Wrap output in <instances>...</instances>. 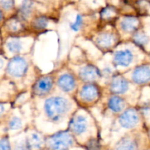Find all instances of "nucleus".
I'll list each match as a JSON object with an SVG mask.
<instances>
[{
  "label": "nucleus",
  "instance_id": "3",
  "mask_svg": "<svg viewBox=\"0 0 150 150\" xmlns=\"http://www.w3.org/2000/svg\"><path fill=\"white\" fill-rule=\"evenodd\" d=\"M28 64L23 57H16L12 59L7 64V70L9 75L16 78H20L26 73Z\"/></svg>",
  "mask_w": 150,
  "mask_h": 150
},
{
  "label": "nucleus",
  "instance_id": "29",
  "mask_svg": "<svg viewBox=\"0 0 150 150\" xmlns=\"http://www.w3.org/2000/svg\"><path fill=\"white\" fill-rule=\"evenodd\" d=\"M114 14V10H113V9L110 8L104 9V10H103L102 13H101V15H102V16L104 18H110L111 17V16H113Z\"/></svg>",
  "mask_w": 150,
  "mask_h": 150
},
{
  "label": "nucleus",
  "instance_id": "25",
  "mask_svg": "<svg viewBox=\"0 0 150 150\" xmlns=\"http://www.w3.org/2000/svg\"><path fill=\"white\" fill-rule=\"evenodd\" d=\"M86 146L88 150H100L101 149L99 142L95 139H91L88 140L86 144Z\"/></svg>",
  "mask_w": 150,
  "mask_h": 150
},
{
  "label": "nucleus",
  "instance_id": "13",
  "mask_svg": "<svg viewBox=\"0 0 150 150\" xmlns=\"http://www.w3.org/2000/svg\"><path fill=\"white\" fill-rule=\"evenodd\" d=\"M121 29L124 32H133L137 30L139 26V21L134 16H126L121 20Z\"/></svg>",
  "mask_w": 150,
  "mask_h": 150
},
{
  "label": "nucleus",
  "instance_id": "32",
  "mask_svg": "<svg viewBox=\"0 0 150 150\" xmlns=\"http://www.w3.org/2000/svg\"><path fill=\"white\" fill-rule=\"evenodd\" d=\"M2 13H1V10H0V21L1 20V19H2Z\"/></svg>",
  "mask_w": 150,
  "mask_h": 150
},
{
  "label": "nucleus",
  "instance_id": "5",
  "mask_svg": "<svg viewBox=\"0 0 150 150\" xmlns=\"http://www.w3.org/2000/svg\"><path fill=\"white\" fill-rule=\"evenodd\" d=\"M52 86L53 78L51 76H44L35 82L33 86V92L38 96H44L51 91Z\"/></svg>",
  "mask_w": 150,
  "mask_h": 150
},
{
  "label": "nucleus",
  "instance_id": "8",
  "mask_svg": "<svg viewBox=\"0 0 150 150\" xmlns=\"http://www.w3.org/2000/svg\"><path fill=\"white\" fill-rule=\"evenodd\" d=\"M88 128L87 119L82 115H77L74 117L70 122V129L73 133L81 135L85 133Z\"/></svg>",
  "mask_w": 150,
  "mask_h": 150
},
{
  "label": "nucleus",
  "instance_id": "10",
  "mask_svg": "<svg viewBox=\"0 0 150 150\" xmlns=\"http://www.w3.org/2000/svg\"><path fill=\"white\" fill-rule=\"evenodd\" d=\"M129 89V83L122 76L113 78L110 84V90L113 94H124Z\"/></svg>",
  "mask_w": 150,
  "mask_h": 150
},
{
  "label": "nucleus",
  "instance_id": "22",
  "mask_svg": "<svg viewBox=\"0 0 150 150\" xmlns=\"http://www.w3.org/2000/svg\"><path fill=\"white\" fill-rule=\"evenodd\" d=\"M21 15L23 17H29L31 12H32V4H31L30 1H28V0H24L23 1L21 7Z\"/></svg>",
  "mask_w": 150,
  "mask_h": 150
},
{
  "label": "nucleus",
  "instance_id": "26",
  "mask_svg": "<svg viewBox=\"0 0 150 150\" xmlns=\"http://www.w3.org/2000/svg\"><path fill=\"white\" fill-rule=\"evenodd\" d=\"M9 28H10V30L14 31V32H16V31H19V29H21V26L20 24V22H19L18 21L13 20L10 22L9 23Z\"/></svg>",
  "mask_w": 150,
  "mask_h": 150
},
{
  "label": "nucleus",
  "instance_id": "28",
  "mask_svg": "<svg viewBox=\"0 0 150 150\" xmlns=\"http://www.w3.org/2000/svg\"><path fill=\"white\" fill-rule=\"evenodd\" d=\"M0 3H1V5L2 6L3 8L5 9V10H9L13 6V1L12 0H1Z\"/></svg>",
  "mask_w": 150,
  "mask_h": 150
},
{
  "label": "nucleus",
  "instance_id": "17",
  "mask_svg": "<svg viewBox=\"0 0 150 150\" xmlns=\"http://www.w3.org/2000/svg\"><path fill=\"white\" fill-rule=\"evenodd\" d=\"M115 41V37L110 32H104L99 35L96 38L97 45L101 48H107L112 46Z\"/></svg>",
  "mask_w": 150,
  "mask_h": 150
},
{
  "label": "nucleus",
  "instance_id": "21",
  "mask_svg": "<svg viewBox=\"0 0 150 150\" xmlns=\"http://www.w3.org/2000/svg\"><path fill=\"white\" fill-rule=\"evenodd\" d=\"M22 125H23V123H22L21 119L18 117H12L8 123L9 128L12 130H19L21 128Z\"/></svg>",
  "mask_w": 150,
  "mask_h": 150
},
{
  "label": "nucleus",
  "instance_id": "19",
  "mask_svg": "<svg viewBox=\"0 0 150 150\" xmlns=\"http://www.w3.org/2000/svg\"><path fill=\"white\" fill-rule=\"evenodd\" d=\"M48 19L44 16H39L35 18L32 21V26L37 29H44L48 25Z\"/></svg>",
  "mask_w": 150,
  "mask_h": 150
},
{
  "label": "nucleus",
  "instance_id": "24",
  "mask_svg": "<svg viewBox=\"0 0 150 150\" xmlns=\"http://www.w3.org/2000/svg\"><path fill=\"white\" fill-rule=\"evenodd\" d=\"M15 150H29V145H28L26 139H21V140L16 141L14 145Z\"/></svg>",
  "mask_w": 150,
  "mask_h": 150
},
{
  "label": "nucleus",
  "instance_id": "15",
  "mask_svg": "<svg viewBox=\"0 0 150 150\" xmlns=\"http://www.w3.org/2000/svg\"><path fill=\"white\" fill-rule=\"evenodd\" d=\"M107 105L113 112L119 113L124 108L125 101L117 95H113L109 98Z\"/></svg>",
  "mask_w": 150,
  "mask_h": 150
},
{
  "label": "nucleus",
  "instance_id": "7",
  "mask_svg": "<svg viewBox=\"0 0 150 150\" xmlns=\"http://www.w3.org/2000/svg\"><path fill=\"white\" fill-rule=\"evenodd\" d=\"M133 54L129 49L119 50L114 54L113 62L115 64L121 67H128L132 63Z\"/></svg>",
  "mask_w": 150,
  "mask_h": 150
},
{
  "label": "nucleus",
  "instance_id": "9",
  "mask_svg": "<svg viewBox=\"0 0 150 150\" xmlns=\"http://www.w3.org/2000/svg\"><path fill=\"white\" fill-rule=\"evenodd\" d=\"M79 75L82 81L87 82H91L94 81L97 79H99L100 73L96 67H94V65L88 64V65L82 67L79 70Z\"/></svg>",
  "mask_w": 150,
  "mask_h": 150
},
{
  "label": "nucleus",
  "instance_id": "1",
  "mask_svg": "<svg viewBox=\"0 0 150 150\" xmlns=\"http://www.w3.org/2000/svg\"><path fill=\"white\" fill-rule=\"evenodd\" d=\"M70 108V103L66 98L54 96L49 98L44 103L45 115L51 122H58L66 115Z\"/></svg>",
  "mask_w": 150,
  "mask_h": 150
},
{
  "label": "nucleus",
  "instance_id": "20",
  "mask_svg": "<svg viewBox=\"0 0 150 150\" xmlns=\"http://www.w3.org/2000/svg\"><path fill=\"white\" fill-rule=\"evenodd\" d=\"M133 40L137 45H141V46L146 45L149 41L148 37L143 32H136L134 35Z\"/></svg>",
  "mask_w": 150,
  "mask_h": 150
},
{
  "label": "nucleus",
  "instance_id": "18",
  "mask_svg": "<svg viewBox=\"0 0 150 150\" xmlns=\"http://www.w3.org/2000/svg\"><path fill=\"white\" fill-rule=\"evenodd\" d=\"M7 48L11 53H19L22 49V43L19 40H11L7 43Z\"/></svg>",
  "mask_w": 150,
  "mask_h": 150
},
{
  "label": "nucleus",
  "instance_id": "11",
  "mask_svg": "<svg viewBox=\"0 0 150 150\" xmlns=\"http://www.w3.org/2000/svg\"><path fill=\"white\" fill-rule=\"evenodd\" d=\"M57 85L62 91L69 92H71L76 86V81L72 75L66 73L58 78Z\"/></svg>",
  "mask_w": 150,
  "mask_h": 150
},
{
  "label": "nucleus",
  "instance_id": "2",
  "mask_svg": "<svg viewBox=\"0 0 150 150\" xmlns=\"http://www.w3.org/2000/svg\"><path fill=\"white\" fill-rule=\"evenodd\" d=\"M73 143V136L67 131L58 132L47 139V145L51 150H67Z\"/></svg>",
  "mask_w": 150,
  "mask_h": 150
},
{
  "label": "nucleus",
  "instance_id": "31",
  "mask_svg": "<svg viewBox=\"0 0 150 150\" xmlns=\"http://www.w3.org/2000/svg\"><path fill=\"white\" fill-rule=\"evenodd\" d=\"M4 60H3L1 58H0V70H1V69L3 67V66H4Z\"/></svg>",
  "mask_w": 150,
  "mask_h": 150
},
{
  "label": "nucleus",
  "instance_id": "30",
  "mask_svg": "<svg viewBox=\"0 0 150 150\" xmlns=\"http://www.w3.org/2000/svg\"><path fill=\"white\" fill-rule=\"evenodd\" d=\"M4 110H5V108H4V105L0 103V117H1V116L2 115L3 113L4 112Z\"/></svg>",
  "mask_w": 150,
  "mask_h": 150
},
{
  "label": "nucleus",
  "instance_id": "12",
  "mask_svg": "<svg viewBox=\"0 0 150 150\" xmlns=\"http://www.w3.org/2000/svg\"><path fill=\"white\" fill-rule=\"evenodd\" d=\"M79 95L83 100L91 102L98 98L99 89L96 85L88 83L82 88Z\"/></svg>",
  "mask_w": 150,
  "mask_h": 150
},
{
  "label": "nucleus",
  "instance_id": "4",
  "mask_svg": "<svg viewBox=\"0 0 150 150\" xmlns=\"http://www.w3.org/2000/svg\"><path fill=\"white\" fill-rule=\"evenodd\" d=\"M119 121L121 127L126 129L133 128L139 122V116L136 110L129 108L121 114Z\"/></svg>",
  "mask_w": 150,
  "mask_h": 150
},
{
  "label": "nucleus",
  "instance_id": "6",
  "mask_svg": "<svg viewBox=\"0 0 150 150\" xmlns=\"http://www.w3.org/2000/svg\"><path fill=\"white\" fill-rule=\"evenodd\" d=\"M132 79L135 83L144 84L150 81V67L147 65H141L134 70Z\"/></svg>",
  "mask_w": 150,
  "mask_h": 150
},
{
  "label": "nucleus",
  "instance_id": "27",
  "mask_svg": "<svg viewBox=\"0 0 150 150\" xmlns=\"http://www.w3.org/2000/svg\"><path fill=\"white\" fill-rule=\"evenodd\" d=\"M0 150H10V145L7 139H0Z\"/></svg>",
  "mask_w": 150,
  "mask_h": 150
},
{
  "label": "nucleus",
  "instance_id": "14",
  "mask_svg": "<svg viewBox=\"0 0 150 150\" xmlns=\"http://www.w3.org/2000/svg\"><path fill=\"white\" fill-rule=\"evenodd\" d=\"M26 139L30 149H41L44 144V138L38 132L30 133Z\"/></svg>",
  "mask_w": 150,
  "mask_h": 150
},
{
  "label": "nucleus",
  "instance_id": "16",
  "mask_svg": "<svg viewBox=\"0 0 150 150\" xmlns=\"http://www.w3.org/2000/svg\"><path fill=\"white\" fill-rule=\"evenodd\" d=\"M113 150H138V145L133 139L123 138L116 144Z\"/></svg>",
  "mask_w": 150,
  "mask_h": 150
},
{
  "label": "nucleus",
  "instance_id": "23",
  "mask_svg": "<svg viewBox=\"0 0 150 150\" xmlns=\"http://www.w3.org/2000/svg\"><path fill=\"white\" fill-rule=\"evenodd\" d=\"M82 22H83V18H82V16L78 14L77 16H76V19H75L73 23H71L70 25L71 29L73 31H74V32H77V31L79 30L81 26H82Z\"/></svg>",
  "mask_w": 150,
  "mask_h": 150
}]
</instances>
